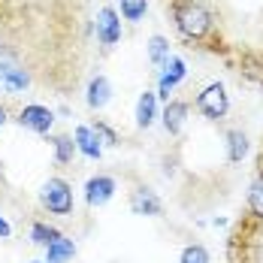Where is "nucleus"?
Segmentation results:
<instances>
[{
  "label": "nucleus",
  "instance_id": "nucleus-1",
  "mask_svg": "<svg viewBox=\"0 0 263 263\" xmlns=\"http://www.w3.org/2000/svg\"><path fill=\"white\" fill-rule=\"evenodd\" d=\"M176 22H179V30L184 36H203L212 25V15L206 12L203 3H194V0H184L176 9Z\"/></svg>",
  "mask_w": 263,
  "mask_h": 263
},
{
  "label": "nucleus",
  "instance_id": "nucleus-2",
  "mask_svg": "<svg viewBox=\"0 0 263 263\" xmlns=\"http://www.w3.org/2000/svg\"><path fill=\"white\" fill-rule=\"evenodd\" d=\"M43 203L54 215H70L73 212V191L64 179H49L43 187Z\"/></svg>",
  "mask_w": 263,
  "mask_h": 263
},
{
  "label": "nucleus",
  "instance_id": "nucleus-3",
  "mask_svg": "<svg viewBox=\"0 0 263 263\" xmlns=\"http://www.w3.org/2000/svg\"><path fill=\"white\" fill-rule=\"evenodd\" d=\"M197 106H200V112L206 115V118H221L224 112H227V94H224V88L221 85H209L203 94H200V100H197Z\"/></svg>",
  "mask_w": 263,
  "mask_h": 263
},
{
  "label": "nucleus",
  "instance_id": "nucleus-4",
  "mask_svg": "<svg viewBox=\"0 0 263 263\" xmlns=\"http://www.w3.org/2000/svg\"><path fill=\"white\" fill-rule=\"evenodd\" d=\"M97 33H100V40H103L106 46H112V43H118L121 40V22H118V15H115V9H100V15H97Z\"/></svg>",
  "mask_w": 263,
  "mask_h": 263
},
{
  "label": "nucleus",
  "instance_id": "nucleus-5",
  "mask_svg": "<svg viewBox=\"0 0 263 263\" xmlns=\"http://www.w3.org/2000/svg\"><path fill=\"white\" fill-rule=\"evenodd\" d=\"M52 121L54 118L46 106H27L25 112H22V124L30 127V130H36V133H46L52 127Z\"/></svg>",
  "mask_w": 263,
  "mask_h": 263
},
{
  "label": "nucleus",
  "instance_id": "nucleus-6",
  "mask_svg": "<svg viewBox=\"0 0 263 263\" xmlns=\"http://www.w3.org/2000/svg\"><path fill=\"white\" fill-rule=\"evenodd\" d=\"M112 191H115V182H112V179H106V176L91 179V182H88V203H91V206H100V203H106V200L112 197Z\"/></svg>",
  "mask_w": 263,
  "mask_h": 263
},
{
  "label": "nucleus",
  "instance_id": "nucleus-7",
  "mask_svg": "<svg viewBox=\"0 0 263 263\" xmlns=\"http://www.w3.org/2000/svg\"><path fill=\"white\" fill-rule=\"evenodd\" d=\"M184 115H187V103H179V100H173V103L163 109V127L170 133H179L184 124Z\"/></svg>",
  "mask_w": 263,
  "mask_h": 263
},
{
  "label": "nucleus",
  "instance_id": "nucleus-8",
  "mask_svg": "<svg viewBox=\"0 0 263 263\" xmlns=\"http://www.w3.org/2000/svg\"><path fill=\"white\" fill-rule=\"evenodd\" d=\"M133 212H139V215H160V200L152 194V191H136L130 200Z\"/></svg>",
  "mask_w": 263,
  "mask_h": 263
},
{
  "label": "nucleus",
  "instance_id": "nucleus-9",
  "mask_svg": "<svg viewBox=\"0 0 263 263\" xmlns=\"http://www.w3.org/2000/svg\"><path fill=\"white\" fill-rule=\"evenodd\" d=\"M76 142H79V148L88 158H100V139L94 136L91 127H79V130H76Z\"/></svg>",
  "mask_w": 263,
  "mask_h": 263
},
{
  "label": "nucleus",
  "instance_id": "nucleus-10",
  "mask_svg": "<svg viewBox=\"0 0 263 263\" xmlns=\"http://www.w3.org/2000/svg\"><path fill=\"white\" fill-rule=\"evenodd\" d=\"M136 121H139V127H148V124L155 121V94H152V91H145V94L139 97V106H136Z\"/></svg>",
  "mask_w": 263,
  "mask_h": 263
},
{
  "label": "nucleus",
  "instance_id": "nucleus-11",
  "mask_svg": "<svg viewBox=\"0 0 263 263\" xmlns=\"http://www.w3.org/2000/svg\"><path fill=\"white\" fill-rule=\"evenodd\" d=\"M109 82L103 79V76H97V79L91 82V88H88V103L94 106V109H100V106H106V100H109Z\"/></svg>",
  "mask_w": 263,
  "mask_h": 263
},
{
  "label": "nucleus",
  "instance_id": "nucleus-12",
  "mask_svg": "<svg viewBox=\"0 0 263 263\" xmlns=\"http://www.w3.org/2000/svg\"><path fill=\"white\" fill-rule=\"evenodd\" d=\"M67 257H73V242L58 236L49 245V263H61V260H67Z\"/></svg>",
  "mask_w": 263,
  "mask_h": 263
},
{
  "label": "nucleus",
  "instance_id": "nucleus-13",
  "mask_svg": "<svg viewBox=\"0 0 263 263\" xmlns=\"http://www.w3.org/2000/svg\"><path fill=\"white\" fill-rule=\"evenodd\" d=\"M227 142H230V160H233V163L245 158V152H248V139H245V133L230 130L227 133Z\"/></svg>",
  "mask_w": 263,
  "mask_h": 263
},
{
  "label": "nucleus",
  "instance_id": "nucleus-14",
  "mask_svg": "<svg viewBox=\"0 0 263 263\" xmlns=\"http://www.w3.org/2000/svg\"><path fill=\"white\" fill-rule=\"evenodd\" d=\"M54 148H58V160L61 163H70L73 160V152H76V142L70 136H58L54 139Z\"/></svg>",
  "mask_w": 263,
  "mask_h": 263
},
{
  "label": "nucleus",
  "instance_id": "nucleus-15",
  "mask_svg": "<svg viewBox=\"0 0 263 263\" xmlns=\"http://www.w3.org/2000/svg\"><path fill=\"white\" fill-rule=\"evenodd\" d=\"M121 12L127 22H136L145 15V0H121Z\"/></svg>",
  "mask_w": 263,
  "mask_h": 263
},
{
  "label": "nucleus",
  "instance_id": "nucleus-16",
  "mask_svg": "<svg viewBox=\"0 0 263 263\" xmlns=\"http://www.w3.org/2000/svg\"><path fill=\"white\" fill-rule=\"evenodd\" d=\"M166 52H170L166 40H163V36H152V43H148V58H152L155 64H163V61H166Z\"/></svg>",
  "mask_w": 263,
  "mask_h": 263
},
{
  "label": "nucleus",
  "instance_id": "nucleus-17",
  "mask_svg": "<svg viewBox=\"0 0 263 263\" xmlns=\"http://www.w3.org/2000/svg\"><path fill=\"white\" fill-rule=\"evenodd\" d=\"M248 206L254 215H263V176L251 184V194H248Z\"/></svg>",
  "mask_w": 263,
  "mask_h": 263
},
{
  "label": "nucleus",
  "instance_id": "nucleus-18",
  "mask_svg": "<svg viewBox=\"0 0 263 263\" xmlns=\"http://www.w3.org/2000/svg\"><path fill=\"white\" fill-rule=\"evenodd\" d=\"M182 263H209V254L200 245H187L182 251Z\"/></svg>",
  "mask_w": 263,
  "mask_h": 263
},
{
  "label": "nucleus",
  "instance_id": "nucleus-19",
  "mask_svg": "<svg viewBox=\"0 0 263 263\" xmlns=\"http://www.w3.org/2000/svg\"><path fill=\"white\" fill-rule=\"evenodd\" d=\"M0 76L9 82V88H25L27 85V76L18 73V70H12V67H0Z\"/></svg>",
  "mask_w": 263,
  "mask_h": 263
},
{
  "label": "nucleus",
  "instance_id": "nucleus-20",
  "mask_svg": "<svg viewBox=\"0 0 263 263\" xmlns=\"http://www.w3.org/2000/svg\"><path fill=\"white\" fill-rule=\"evenodd\" d=\"M58 236H61L58 230H49V227H43V224H33V242H40V245H52Z\"/></svg>",
  "mask_w": 263,
  "mask_h": 263
},
{
  "label": "nucleus",
  "instance_id": "nucleus-21",
  "mask_svg": "<svg viewBox=\"0 0 263 263\" xmlns=\"http://www.w3.org/2000/svg\"><path fill=\"white\" fill-rule=\"evenodd\" d=\"M97 133H103V136H106V139H109V142H115V133L109 130L106 124H97Z\"/></svg>",
  "mask_w": 263,
  "mask_h": 263
},
{
  "label": "nucleus",
  "instance_id": "nucleus-22",
  "mask_svg": "<svg viewBox=\"0 0 263 263\" xmlns=\"http://www.w3.org/2000/svg\"><path fill=\"white\" fill-rule=\"evenodd\" d=\"M0 236H9V224H6L3 218H0Z\"/></svg>",
  "mask_w": 263,
  "mask_h": 263
},
{
  "label": "nucleus",
  "instance_id": "nucleus-23",
  "mask_svg": "<svg viewBox=\"0 0 263 263\" xmlns=\"http://www.w3.org/2000/svg\"><path fill=\"white\" fill-rule=\"evenodd\" d=\"M3 121H6V112H3V109H0V127H3Z\"/></svg>",
  "mask_w": 263,
  "mask_h": 263
}]
</instances>
